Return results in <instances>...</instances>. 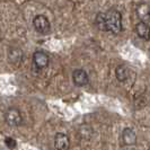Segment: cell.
<instances>
[{"label": "cell", "mask_w": 150, "mask_h": 150, "mask_svg": "<svg viewBox=\"0 0 150 150\" xmlns=\"http://www.w3.org/2000/svg\"><path fill=\"white\" fill-rule=\"evenodd\" d=\"M115 76H116V78H117L119 81L123 83V81L128 80L129 76H130V70H129V68L127 66L120 64V66H117L116 69H115Z\"/></svg>", "instance_id": "obj_11"}, {"label": "cell", "mask_w": 150, "mask_h": 150, "mask_svg": "<svg viewBox=\"0 0 150 150\" xmlns=\"http://www.w3.org/2000/svg\"><path fill=\"white\" fill-rule=\"evenodd\" d=\"M135 32L138 36L144 41H148L150 38V26L146 22H139L135 25Z\"/></svg>", "instance_id": "obj_8"}, {"label": "cell", "mask_w": 150, "mask_h": 150, "mask_svg": "<svg viewBox=\"0 0 150 150\" xmlns=\"http://www.w3.org/2000/svg\"><path fill=\"white\" fill-rule=\"evenodd\" d=\"M137 15L139 17L140 22H147L150 19V6L148 4H140L137 7Z\"/></svg>", "instance_id": "obj_10"}, {"label": "cell", "mask_w": 150, "mask_h": 150, "mask_svg": "<svg viewBox=\"0 0 150 150\" xmlns=\"http://www.w3.org/2000/svg\"><path fill=\"white\" fill-rule=\"evenodd\" d=\"M122 140L127 146H133L137 143V134L131 128H125L122 132Z\"/></svg>", "instance_id": "obj_9"}, {"label": "cell", "mask_w": 150, "mask_h": 150, "mask_svg": "<svg viewBox=\"0 0 150 150\" xmlns=\"http://www.w3.org/2000/svg\"><path fill=\"white\" fill-rule=\"evenodd\" d=\"M5 143H6V146H7L9 149H14L16 147V140L13 139V138H10V137H7L5 139Z\"/></svg>", "instance_id": "obj_13"}, {"label": "cell", "mask_w": 150, "mask_h": 150, "mask_svg": "<svg viewBox=\"0 0 150 150\" xmlns=\"http://www.w3.org/2000/svg\"><path fill=\"white\" fill-rule=\"evenodd\" d=\"M5 121L10 127H19L23 123L22 113L16 107H10L5 113Z\"/></svg>", "instance_id": "obj_3"}, {"label": "cell", "mask_w": 150, "mask_h": 150, "mask_svg": "<svg viewBox=\"0 0 150 150\" xmlns=\"http://www.w3.org/2000/svg\"><path fill=\"white\" fill-rule=\"evenodd\" d=\"M149 55H150V49H149Z\"/></svg>", "instance_id": "obj_14"}, {"label": "cell", "mask_w": 150, "mask_h": 150, "mask_svg": "<svg viewBox=\"0 0 150 150\" xmlns=\"http://www.w3.org/2000/svg\"><path fill=\"white\" fill-rule=\"evenodd\" d=\"M105 14L106 32H111L112 34H119L122 30V15L116 9H110Z\"/></svg>", "instance_id": "obj_1"}, {"label": "cell", "mask_w": 150, "mask_h": 150, "mask_svg": "<svg viewBox=\"0 0 150 150\" xmlns=\"http://www.w3.org/2000/svg\"><path fill=\"white\" fill-rule=\"evenodd\" d=\"M49 55L43 51H36L33 54V64L38 70H43L49 66Z\"/></svg>", "instance_id": "obj_4"}, {"label": "cell", "mask_w": 150, "mask_h": 150, "mask_svg": "<svg viewBox=\"0 0 150 150\" xmlns=\"http://www.w3.org/2000/svg\"><path fill=\"white\" fill-rule=\"evenodd\" d=\"M33 26H34L35 30L42 35L50 33V30H51V23L47 19V17L44 15L35 16L33 19Z\"/></svg>", "instance_id": "obj_2"}, {"label": "cell", "mask_w": 150, "mask_h": 150, "mask_svg": "<svg viewBox=\"0 0 150 150\" xmlns=\"http://www.w3.org/2000/svg\"><path fill=\"white\" fill-rule=\"evenodd\" d=\"M72 80L74 83L78 87H83L86 86L89 81V77L87 75V72L83 69H76L72 72Z\"/></svg>", "instance_id": "obj_5"}, {"label": "cell", "mask_w": 150, "mask_h": 150, "mask_svg": "<svg viewBox=\"0 0 150 150\" xmlns=\"http://www.w3.org/2000/svg\"><path fill=\"white\" fill-rule=\"evenodd\" d=\"M23 57H24V54H23L22 49H19V47L11 46L8 51V59L13 64L19 66L21 62L23 61Z\"/></svg>", "instance_id": "obj_7"}, {"label": "cell", "mask_w": 150, "mask_h": 150, "mask_svg": "<svg viewBox=\"0 0 150 150\" xmlns=\"http://www.w3.org/2000/svg\"><path fill=\"white\" fill-rule=\"evenodd\" d=\"M95 25L97 26V28L99 30L106 32L105 14H103V13H99V14H97L96 18H95Z\"/></svg>", "instance_id": "obj_12"}, {"label": "cell", "mask_w": 150, "mask_h": 150, "mask_svg": "<svg viewBox=\"0 0 150 150\" xmlns=\"http://www.w3.org/2000/svg\"><path fill=\"white\" fill-rule=\"evenodd\" d=\"M54 146L58 150H68L70 147V140L64 133H57L54 137Z\"/></svg>", "instance_id": "obj_6"}]
</instances>
